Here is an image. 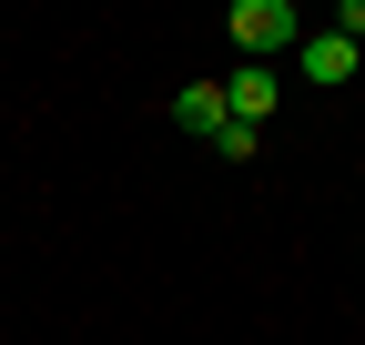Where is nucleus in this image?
<instances>
[{
  "label": "nucleus",
  "mask_w": 365,
  "mask_h": 345,
  "mask_svg": "<svg viewBox=\"0 0 365 345\" xmlns=\"http://www.w3.org/2000/svg\"><path fill=\"white\" fill-rule=\"evenodd\" d=\"M355 61H365V41H345V31H314L304 51H294V71L314 81V92H345V81H355Z\"/></svg>",
  "instance_id": "nucleus-2"
},
{
  "label": "nucleus",
  "mask_w": 365,
  "mask_h": 345,
  "mask_svg": "<svg viewBox=\"0 0 365 345\" xmlns=\"http://www.w3.org/2000/svg\"><path fill=\"white\" fill-rule=\"evenodd\" d=\"M173 122H182V133H223V122H234V112H223V81H182V102H173Z\"/></svg>",
  "instance_id": "nucleus-4"
},
{
  "label": "nucleus",
  "mask_w": 365,
  "mask_h": 345,
  "mask_svg": "<svg viewBox=\"0 0 365 345\" xmlns=\"http://www.w3.org/2000/svg\"><path fill=\"white\" fill-rule=\"evenodd\" d=\"M223 31L244 41V61H274V51H294V41H304L294 0H234V11H223Z\"/></svg>",
  "instance_id": "nucleus-1"
},
{
  "label": "nucleus",
  "mask_w": 365,
  "mask_h": 345,
  "mask_svg": "<svg viewBox=\"0 0 365 345\" xmlns=\"http://www.w3.org/2000/svg\"><path fill=\"white\" fill-rule=\"evenodd\" d=\"M223 112H234V122H254V133H264V112H274V71H264V61H244L234 81H223Z\"/></svg>",
  "instance_id": "nucleus-3"
},
{
  "label": "nucleus",
  "mask_w": 365,
  "mask_h": 345,
  "mask_svg": "<svg viewBox=\"0 0 365 345\" xmlns=\"http://www.w3.org/2000/svg\"><path fill=\"white\" fill-rule=\"evenodd\" d=\"M213 153H223V163H254V153H264V133H254V122H223Z\"/></svg>",
  "instance_id": "nucleus-5"
}]
</instances>
